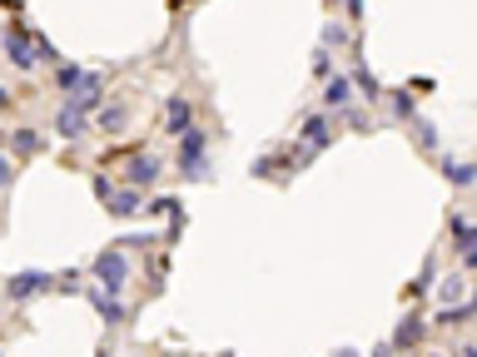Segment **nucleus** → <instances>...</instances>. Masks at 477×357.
<instances>
[{"label":"nucleus","mask_w":477,"mask_h":357,"mask_svg":"<svg viewBox=\"0 0 477 357\" xmlns=\"http://www.w3.org/2000/svg\"><path fill=\"white\" fill-rule=\"evenodd\" d=\"M15 149H20V154H35V149H40V134H35V130H20V134H15Z\"/></svg>","instance_id":"f8f14e48"},{"label":"nucleus","mask_w":477,"mask_h":357,"mask_svg":"<svg viewBox=\"0 0 477 357\" xmlns=\"http://www.w3.org/2000/svg\"><path fill=\"white\" fill-rule=\"evenodd\" d=\"M125 178H130V184H154V178H159V159H149V154H139V159H130V169H125Z\"/></svg>","instance_id":"7ed1b4c3"},{"label":"nucleus","mask_w":477,"mask_h":357,"mask_svg":"<svg viewBox=\"0 0 477 357\" xmlns=\"http://www.w3.org/2000/svg\"><path fill=\"white\" fill-rule=\"evenodd\" d=\"M0 184H11V159H0Z\"/></svg>","instance_id":"2eb2a0df"},{"label":"nucleus","mask_w":477,"mask_h":357,"mask_svg":"<svg viewBox=\"0 0 477 357\" xmlns=\"http://www.w3.org/2000/svg\"><path fill=\"white\" fill-rule=\"evenodd\" d=\"M303 134H308V139H313L318 149L329 144V125H324V119H308V125H303Z\"/></svg>","instance_id":"9b49d317"},{"label":"nucleus","mask_w":477,"mask_h":357,"mask_svg":"<svg viewBox=\"0 0 477 357\" xmlns=\"http://www.w3.org/2000/svg\"><path fill=\"white\" fill-rule=\"evenodd\" d=\"M80 130H85V109L65 104V109H60V134H65V139H75Z\"/></svg>","instance_id":"0eeeda50"},{"label":"nucleus","mask_w":477,"mask_h":357,"mask_svg":"<svg viewBox=\"0 0 477 357\" xmlns=\"http://www.w3.org/2000/svg\"><path fill=\"white\" fill-rule=\"evenodd\" d=\"M99 278H104V288L115 293V288L125 283V258H120V253H104V258H99Z\"/></svg>","instance_id":"423d86ee"},{"label":"nucleus","mask_w":477,"mask_h":357,"mask_svg":"<svg viewBox=\"0 0 477 357\" xmlns=\"http://www.w3.org/2000/svg\"><path fill=\"white\" fill-rule=\"evenodd\" d=\"M99 104V75H80L75 80V109H95Z\"/></svg>","instance_id":"20e7f679"},{"label":"nucleus","mask_w":477,"mask_h":357,"mask_svg":"<svg viewBox=\"0 0 477 357\" xmlns=\"http://www.w3.org/2000/svg\"><path fill=\"white\" fill-rule=\"evenodd\" d=\"M199 154H204V134H199V130H189V134H184V174H189V178H199V174H204Z\"/></svg>","instance_id":"f03ea898"},{"label":"nucleus","mask_w":477,"mask_h":357,"mask_svg":"<svg viewBox=\"0 0 477 357\" xmlns=\"http://www.w3.org/2000/svg\"><path fill=\"white\" fill-rule=\"evenodd\" d=\"M448 178H452V184H472V178H477V164H448Z\"/></svg>","instance_id":"9d476101"},{"label":"nucleus","mask_w":477,"mask_h":357,"mask_svg":"<svg viewBox=\"0 0 477 357\" xmlns=\"http://www.w3.org/2000/svg\"><path fill=\"white\" fill-rule=\"evenodd\" d=\"M6 50H11V59H15L20 70H35V45L20 30H6Z\"/></svg>","instance_id":"f257e3e1"},{"label":"nucleus","mask_w":477,"mask_h":357,"mask_svg":"<svg viewBox=\"0 0 477 357\" xmlns=\"http://www.w3.org/2000/svg\"><path fill=\"white\" fill-rule=\"evenodd\" d=\"M40 288H50L45 273H20V278H11V298H15V303H20V298H30V293H40Z\"/></svg>","instance_id":"39448f33"},{"label":"nucleus","mask_w":477,"mask_h":357,"mask_svg":"<svg viewBox=\"0 0 477 357\" xmlns=\"http://www.w3.org/2000/svg\"><path fill=\"white\" fill-rule=\"evenodd\" d=\"M6 104H11V90H0V109H6Z\"/></svg>","instance_id":"dca6fc26"},{"label":"nucleus","mask_w":477,"mask_h":357,"mask_svg":"<svg viewBox=\"0 0 477 357\" xmlns=\"http://www.w3.org/2000/svg\"><path fill=\"white\" fill-rule=\"evenodd\" d=\"M343 99H348V85L333 80V85H329V104H343Z\"/></svg>","instance_id":"ddd939ff"},{"label":"nucleus","mask_w":477,"mask_h":357,"mask_svg":"<svg viewBox=\"0 0 477 357\" xmlns=\"http://www.w3.org/2000/svg\"><path fill=\"white\" fill-rule=\"evenodd\" d=\"M125 125V109H104V130H120Z\"/></svg>","instance_id":"4468645a"},{"label":"nucleus","mask_w":477,"mask_h":357,"mask_svg":"<svg viewBox=\"0 0 477 357\" xmlns=\"http://www.w3.org/2000/svg\"><path fill=\"white\" fill-rule=\"evenodd\" d=\"M189 125V104L184 99H170V130H184Z\"/></svg>","instance_id":"1a4fd4ad"},{"label":"nucleus","mask_w":477,"mask_h":357,"mask_svg":"<svg viewBox=\"0 0 477 357\" xmlns=\"http://www.w3.org/2000/svg\"><path fill=\"white\" fill-rule=\"evenodd\" d=\"M417 337H422V318H408L398 328V347H417Z\"/></svg>","instance_id":"6e6552de"}]
</instances>
